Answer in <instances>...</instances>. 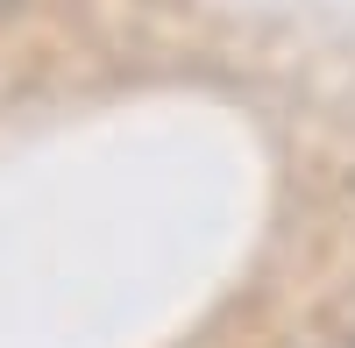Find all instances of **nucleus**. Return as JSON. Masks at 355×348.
<instances>
[{"label":"nucleus","mask_w":355,"mask_h":348,"mask_svg":"<svg viewBox=\"0 0 355 348\" xmlns=\"http://www.w3.org/2000/svg\"><path fill=\"white\" fill-rule=\"evenodd\" d=\"M341 348H355V334H348V341H341Z\"/></svg>","instance_id":"1"}]
</instances>
